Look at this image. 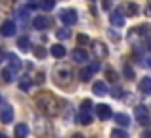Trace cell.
<instances>
[{
	"label": "cell",
	"instance_id": "cell-1",
	"mask_svg": "<svg viewBox=\"0 0 151 138\" xmlns=\"http://www.w3.org/2000/svg\"><path fill=\"white\" fill-rule=\"evenodd\" d=\"M37 105H38V109L48 117H55L59 113V109H61L59 108V100L50 92H40L38 94L37 96Z\"/></svg>",
	"mask_w": 151,
	"mask_h": 138
},
{
	"label": "cell",
	"instance_id": "cell-2",
	"mask_svg": "<svg viewBox=\"0 0 151 138\" xmlns=\"http://www.w3.org/2000/svg\"><path fill=\"white\" fill-rule=\"evenodd\" d=\"M71 81H73V73H71V69H67V67L55 69V85H59V86H69Z\"/></svg>",
	"mask_w": 151,
	"mask_h": 138
},
{
	"label": "cell",
	"instance_id": "cell-3",
	"mask_svg": "<svg viewBox=\"0 0 151 138\" xmlns=\"http://www.w3.org/2000/svg\"><path fill=\"white\" fill-rule=\"evenodd\" d=\"M59 19H61V21L65 23L67 27H69V25H75L78 17H77V12H75V10H71V8H65V10L59 12Z\"/></svg>",
	"mask_w": 151,
	"mask_h": 138
},
{
	"label": "cell",
	"instance_id": "cell-4",
	"mask_svg": "<svg viewBox=\"0 0 151 138\" xmlns=\"http://www.w3.org/2000/svg\"><path fill=\"white\" fill-rule=\"evenodd\" d=\"M134 113H136V121L140 125H147L149 111H147V108H145V105H136V108H134Z\"/></svg>",
	"mask_w": 151,
	"mask_h": 138
},
{
	"label": "cell",
	"instance_id": "cell-5",
	"mask_svg": "<svg viewBox=\"0 0 151 138\" xmlns=\"http://www.w3.org/2000/svg\"><path fill=\"white\" fill-rule=\"evenodd\" d=\"M96 113H98V119H101V121H107V119H111V117H113V109H111L107 104L96 105Z\"/></svg>",
	"mask_w": 151,
	"mask_h": 138
},
{
	"label": "cell",
	"instance_id": "cell-6",
	"mask_svg": "<svg viewBox=\"0 0 151 138\" xmlns=\"http://www.w3.org/2000/svg\"><path fill=\"white\" fill-rule=\"evenodd\" d=\"M0 121L2 123H12L14 121V108H10V105H4L2 109H0Z\"/></svg>",
	"mask_w": 151,
	"mask_h": 138
},
{
	"label": "cell",
	"instance_id": "cell-7",
	"mask_svg": "<svg viewBox=\"0 0 151 138\" xmlns=\"http://www.w3.org/2000/svg\"><path fill=\"white\" fill-rule=\"evenodd\" d=\"M14 33H15V23L12 21V19L4 21L2 27H0V35H2V37H12Z\"/></svg>",
	"mask_w": 151,
	"mask_h": 138
},
{
	"label": "cell",
	"instance_id": "cell-8",
	"mask_svg": "<svg viewBox=\"0 0 151 138\" xmlns=\"http://www.w3.org/2000/svg\"><path fill=\"white\" fill-rule=\"evenodd\" d=\"M92 50H94V54H96L100 60H103V58L107 56V48H105V44H103V42H100V40H96V42L92 44Z\"/></svg>",
	"mask_w": 151,
	"mask_h": 138
},
{
	"label": "cell",
	"instance_id": "cell-9",
	"mask_svg": "<svg viewBox=\"0 0 151 138\" xmlns=\"http://www.w3.org/2000/svg\"><path fill=\"white\" fill-rule=\"evenodd\" d=\"M33 25L42 31V29H46V27H50V19L46 17V15H37V17L33 19Z\"/></svg>",
	"mask_w": 151,
	"mask_h": 138
},
{
	"label": "cell",
	"instance_id": "cell-10",
	"mask_svg": "<svg viewBox=\"0 0 151 138\" xmlns=\"http://www.w3.org/2000/svg\"><path fill=\"white\" fill-rule=\"evenodd\" d=\"M109 19H111V23H113L115 27H122V25H124V15L121 14V10L113 12V14L109 15Z\"/></svg>",
	"mask_w": 151,
	"mask_h": 138
},
{
	"label": "cell",
	"instance_id": "cell-11",
	"mask_svg": "<svg viewBox=\"0 0 151 138\" xmlns=\"http://www.w3.org/2000/svg\"><path fill=\"white\" fill-rule=\"evenodd\" d=\"M96 71H98V64H94L92 67H84V69L81 71V81H84V82L90 81V77H92Z\"/></svg>",
	"mask_w": 151,
	"mask_h": 138
},
{
	"label": "cell",
	"instance_id": "cell-12",
	"mask_svg": "<svg viewBox=\"0 0 151 138\" xmlns=\"http://www.w3.org/2000/svg\"><path fill=\"white\" fill-rule=\"evenodd\" d=\"M92 90H94L96 96H103V94H107V86H105V82H103V81H96V82H94V86H92Z\"/></svg>",
	"mask_w": 151,
	"mask_h": 138
},
{
	"label": "cell",
	"instance_id": "cell-13",
	"mask_svg": "<svg viewBox=\"0 0 151 138\" xmlns=\"http://www.w3.org/2000/svg\"><path fill=\"white\" fill-rule=\"evenodd\" d=\"M140 92L142 94H151V77H144L140 81Z\"/></svg>",
	"mask_w": 151,
	"mask_h": 138
},
{
	"label": "cell",
	"instance_id": "cell-14",
	"mask_svg": "<svg viewBox=\"0 0 151 138\" xmlns=\"http://www.w3.org/2000/svg\"><path fill=\"white\" fill-rule=\"evenodd\" d=\"M73 60L81 61V64H82V61H88V54H86L82 48H77V50H73Z\"/></svg>",
	"mask_w": 151,
	"mask_h": 138
},
{
	"label": "cell",
	"instance_id": "cell-15",
	"mask_svg": "<svg viewBox=\"0 0 151 138\" xmlns=\"http://www.w3.org/2000/svg\"><path fill=\"white\" fill-rule=\"evenodd\" d=\"M67 54V50H65V46H61V44H55V46H52V56L54 58H63Z\"/></svg>",
	"mask_w": 151,
	"mask_h": 138
},
{
	"label": "cell",
	"instance_id": "cell-16",
	"mask_svg": "<svg viewBox=\"0 0 151 138\" xmlns=\"http://www.w3.org/2000/svg\"><path fill=\"white\" fill-rule=\"evenodd\" d=\"M78 121H81V125H90V123H92V113L81 109V113H78Z\"/></svg>",
	"mask_w": 151,
	"mask_h": 138
},
{
	"label": "cell",
	"instance_id": "cell-17",
	"mask_svg": "<svg viewBox=\"0 0 151 138\" xmlns=\"http://www.w3.org/2000/svg\"><path fill=\"white\" fill-rule=\"evenodd\" d=\"M8 61H10V67L14 69V71H19V69H21V60H19L17 56L10 54V56H8Z\"/></svg>",
	"mask_w": 151,
	"mask_h": 138
},
{
	"label": "cell",
	"instance_id": "cell-18",
	"mask_svg": "<svg viewBox=\"0 0 151 138\" xmlns=\"http://www.w3.org/2000/svg\"><path fill=\"white\" fill-rule=\"evenodd\" d=\"M115 121H117L121 127H128V125H130V117L126 115V113H119V115H115Z\"/></svg>",
	"mask_w": 151,
	"mask_h": 138
},
{
	"label": "cell",
	"instance_id": "cell-19",
	"mask_svg": "<svg viewBox=\"0 0 151 138\" xmlns=\"http://www.w3.org/2000/svg\"><path fill=\"white\" fill-rule=\"evenodd\" d=\"M138 12H140V6H138V4H134V2L126 4V15L134 17V15H138Z\"/></svg>",
	"mask_w": 151,
	"mask_h": 138
},
{
	"label": "cell",
	"instance_id": "cell-20",
	"mask_svg": "<svg viewBox=\"0 0 151 138\" xmlns=\"http://www.w3.org/2000/svg\"><path fill=\"white\" fill-rule=\"evenodd\" d=\"M55 37H58L59 40H67V38L71 37V31L67 29V27H61V29H58V31H55Z\"/></svg>",
	"mask_w": 151,
	"mask_h": 138
},
{
	"label": "cell",
	"instance_id": "cell-21",
	"mask_svg": "<svg viewBox=\"0 0 151 138\" xmlns=\"http://www.w3.org/2000/svg\"><path fill=\"white\" fill-rule=\"evenodd\" d=\"M17 46H19V50H21V52H29V48H31L29 38H27V37H21L17 40Z\"/></svg>",
	"mask_w": 151,
	"mask_h": 138
},
{
	"label": "cell",
	"instance_id": "cell-22",
	"mask_svg": "<svg viewBox=\"0 0 151 138\" xmlns=\"http://www.w3.org/2000/svg\"><path fill=\"white\" fill-rule=\"evenodd\" d=\"M15 134H17L19 138L27 136V134H29V127H27V125H23V123H19L17 127H15Z\"/></svg>",
	"mask_w": 151,
	"mask_h": 138
},
{
	"label": "cell",
	"instance_id": "cell-23",
	"mask_svg": "<svg viewBox=\"0 0 151 138\" xmlns=\"http://www.w3.org/2000/svg\"><path fill=\"white\" fill-rule=\"evenodd\" d=\"M38 6H40L44 12H50V10H54L55 0H40V2H38Z\"/></svg>",
	"mask_w": 151,
	"mask_h": 138
},
{
	"label": "cell",
	"instance_id": "cell-24",
	"mask_svg": "<svg viewBox=\"0 0 151 138\" xmlns=\"http://www.w3.org/2000/svg\"><path fill=\"white\" fill-rule=\"evenodd\" d=\"M14 73H15V71L12 69V67L4 69V71H2V79H4V82H12V81H14Z\"/></svg>",
	"mask_w": 151,
	"mask_h": 138
},
{
	"label": "cell",
	"instance_id": "cell-25",
	"mask_svg": "<svg viewBox=\"0 0 151 138\" xmlns=\"http://www.w3.org/2000/svg\"><path fill=\"white\" fill-rule=\"evenodd\" d=\"M117 77H119V75H117V71H115V69H111V67L105 69V79L109 82H115V81H117Z\"/></svg>",
	"mask_w": 151,
	"mask_h": 138
},
{
	"label": "cell",
	"instance_id": "cell-26",
	"mask_svg": "<svg viewBox=\"0 0 151 138\" xmlns=\"http://www.w3.org/2000/svg\"><path fill=\"white\" fill-rule=\"evenodd\" d=\"M35 56H37L38 60L46 58V50H44V46H37V48H35Z\"/></svg>",
	"mask_w": 151,
	"mask_h": 138
},
{
	"label": "cell",
	"instance_id": "cell-27",
	"mask_svg": "<svg viewBox=\"0 0 151 138\" xmlns=\"http://www.w3.org/2000/svg\"><path fill=\"white\" fill-rule=\"evenodd\" d=\"M111 136H113V138H126V131H121V129H115V131L111 132Z\"/></svg>",
	"mask_w": 151,
	"mask_h": 138
},
{
	"label": "cell",
	"instance_id": "cell-28",
	"mask_svg": "<svg viewBox=\"0 0 151 138\" xmlns=\"http://www.w3.org/2000/svg\"><path fill=\"white\" fill-rule=\"evenodd\" d=\"M92 108H94V104H92L90 100H84V102L81 104V109H84V111H92Z\"/></svg>",
	"mask_w": 151,
	"mask_h": 138
},
{
	"label": "cell",
	"instance_id": "cell-29",
	"mask_svg": "<svg viewBox=\"0 0 151 138\" xmlns=\"http://www.w3.org/2000/svg\"><path fill=\"white\" fill-rule=\"evenodd\" d=\"M31 85H33L31 81H21V82H19V88H21V90H29Z\"/></svg>",
	"mask_w": 151,
	"mask_h": 138
},
{
	"label": "cell",
	"instance_id": "cell-30",
	"mask_svg": "<svg viewBox=\"0 0 151 138\" xmlns=\"http://www.w3.org/2000/svg\"><path fill=\"white\" fill-rule=\"evenodd\" d=\"M124 75H126V79H134V71L128 67V65H126L124 67Z\"/></svg>",
	"mask_w": 151,
	"mask_h": 138
},
{
	"label": "cell",
	"instance_id": "cell-31",
	"mask_svg": "<svg viewBox=\"0 0 151 138\" xmlns=\"http://www.w3.org/2000/svg\"><path fill=\"white\" fill-rule=\"evenodd\" d=\"M77 40H78V44H86V42H90V40H88V37H84V35H78Z\"/></svg>",
	"mask_w": 151,
	"mask_h": 138
},
{
	"label": "cell",
	"instance_id": "cell-32",
	"mask_svg": "<svg viewBox=\"0 0 151 138\" xmlns=\"http://www.w3.org/2000/svg\"><path fill=\"white\" fill-rule=\"evenodd\" d=\"M113 96H115V98H121V96H122V88H119V86H117V88L113 90Z\"/></svg>",
	"mask_w": 151,
	"mask_h": 138
},
{
	"label": "cell",
	"instance_id": "cell-33",
	"mask_svg": "<svg viewBox=\"0 0 151 138\" xmlns=\"http://www.w3.org/2000/svg\"><path fill=\"white\" fill-rule=\"evenodd\" d=\"M103 8H105V10H109V8H111V4L107 2V0H103Z\"/></svg>",
	"mask_w": 151,
	"mask_h": 138
},
{
	"label": "cell",
	"instance_id": "cell-34",
	"mask_svg": "<svg viewBox=\"0 0 151 138\" xmlns=\"http://www.w3.org/2000/svg\"><path fill=\"white\" fill-rule=\"evenodd\" d=\"M144 65H145V67H151V58H147V60H145Z\"/></svg>",
	"mask_w": 151,
	"mask_h": 138
},
{
	"label": "cell",
	"instance_id": "cell-35",
	"mask_svg": "<svg viewBox=\"0 0 151 138\" xmlns=\"http://www.w3.org/2000/svg\"><path fill=\"white\" fill-rule=\"evenodd\" d=\"M147 50H151V37L147 38Z\"/></svg>",
	"mask_w": 151,
	"mask_h": 138
},
{
	"label": "cell",
	"instance_id": "cell-36",
	"mask_svg": "<svg viewBox=\"0 0 151 138\" xmlns=\"http://www.w3.org/2000/svg\"><path fill=\"white\" fill-rule=\"evenodd\" d=\"M147 12H149V15H151V2H149V6H147Z\"/></svg>",
	"mask_w": 151,
	"mask_h": 138
}]
</instances>
